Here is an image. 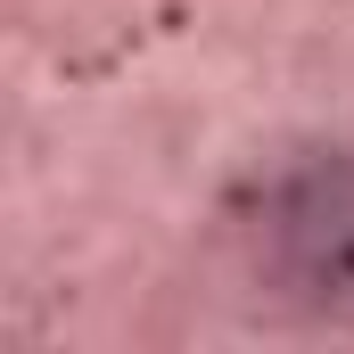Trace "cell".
<instances>
[{
	"mask_svg": "<svg viewBox=\"0 0 354 354\" xmlns=\"http://www.w3.org/2000/svg\"><path fill=\"white\" fill-rule=\"evenodd\" d=\"M288 256L313 288H346L354 280V181H313L288 206Z\"/></svg>",
	"mask_w": 354,
	"mask_h": 354,
	"instance_id": "1",
	"label": "cell"
}]
</instances>
